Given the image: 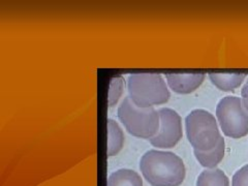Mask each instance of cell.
Wrapping results in <instances>:
<instances>
[{
  "label": "cell",
  "instance_id": "cell-8",
  "mask_svg": "<svg viewBox=\"0 0 248 186\" xmlns=\"http://www.w3.org/2000/svg\"><path fill=\"white\" fill-rule=\"evenodd\" d=\"M107 154L108 156H115L123 148L124 145V134L119 124L113 119H108L107 121Z\"/></svg>",
  "mask_w": 248,
  "mask_h": 186
},
{
  "label": "cell",
  "instance_id": "cell-2",
  "mask_svg": "<svg viewBox=\"0 0 248 186\" xmlns=\"http://www.w3.org/2000/svg\"><path fill=\"white\" fill-rule=\"evenodd\" d=\"M128 97L139 108H154L167 104L170 97L161 75L133 74L127 79Z\"/></svg>",
  "mask_w": 248,
  "mask_h": 186
},
{
  "label": "cell",
  "instance_id": "cell-7",
  "mask_svg": "<svg viewBox=\"0 0 248 186\" xmlns=\"http://www.w3.org/2000/svg\"><path fill=\"white\" fill-rule=\"evenodd\" d=\"M206 78L205 74H167L166 80L170 89L179 94H189L196 91Z\"/></svg>",
  "mask_w": 248,
  "mask_h": 186
},
{
  "label": "cell",
  "instance_id": "cell-4",
  "mask_svg": "<svg viewBox=\"0 0 248 186\" xmlns=\"http://www.w3.org/2000/svg\"><path fill=\"white\" fill-rule=\"evenodd\" d=\"M185 129L193 150L211 151L221 139L214 116L203 108H196L185 118Z\"/></svg>",
  "mask_w": 248,
  "mask_h": 186
},
{
  "label": "cell",
  "instance_id": "cell-10",
  "mask_svg": "<svg viewBox=\"0 0 248 186\" xmlns=\"http://www.w3.org/2000/svg\"><path fill=\"white\" fill-rule=\"evenodd\" d=\"M209 79L213 85L221 91H234L240 87V85L245 80L246 75L244 74H218L211 73L208 75Z\"/></svg>",
  "mask_w": 248,
  "mask_h": 186
},
{
  "label": "cell",
  "instance_id": "cell-13",
  "mask_svg": "<svg viewBox=\"0 0 248 186\" xmlns=\"http://www.w3.org/2000/svg\"><path fill=\"white\" fill-rule=\"evenodd\" d=\"M125 82L122 76H116L111 79L110 89H108V107H114L117 105L120 97L123 94Z\"/></svg>",
  "mask_w": 248,
  "mask_h": 186
},
{
  "label": "cell",
  "instance_id": "cell-1",
  "mask_svg": "<svg viewBox=\"0 0 248 186\" xmlns=\"http://www.w3.org/2000/svg\"><path fill=\"white\" fill-rule=\"evenodd\" d=\"M140 170L151 186H180L186 176L182 158L173 152L156 149L144 153Z\"/></svg>",
  "mask_w": 248,
  "mask_h": 186
},
{
  "label": "cell",
  "instance_id": "cell-15",
  "mask_svg": "<svg viewBox=\"0 0 248 186\" xmlns=\"http://www.w3.org/2000/svg\"><path fill=\"white\" fill-rule=\"evenodd\" d=\"M241 100H242V104H243V107L245 108V110L248 112V80L246 81L245 85L242 88Z\"/></svg>",
  "mask_w": 248,
  "mask_h": 186
},
{
  "label": "cell",
  "instance_id": "cell-9",
  "mask_svg": "<svg viewBox=\"0 0 248 186\" xmlns=\"http://www.w3.org/2000/svg\"><path fill=\"white\" fill-rule=\"evenodd\" d=\"M224 152H226V142H224V139L222 137L217 146L211 151L203 152L193 150V153H195V156L199 161V164L202 167L207 168L208 170L216 169V167L223 159Z\"/></svg>",
  "mask_w": 248,
  "mask_h": 186
},
{
  "label": "cell",
  "instance_id": "cell-3",
  "mask_svg": "<svg viewBox=\"0 0 248 186\" xmlns=\"http://www.w3.org/2000/svg\"><path fill=\"white\" fill-rule=\"evenodd\" d=\"M118 119L128 133L137 138L151 140L160 126L158 110L154 108H139L128 96L118 107Z\"/></svg>",
  "mask_w": 248,
  "mask_h": 186
},
{
  "label": "cell",
  "instance_id": "cell-14",
  "mask_svg": "<svg viewBox=\"0 0 248 186\" xmlns=\"http://www.w3.org/2000/svg\"><path fill=\"white\" fill-rule=\"evenodd\" d=\"M232 186H248V165L242 167L234 174Z\"/></svg>",
  "mask_w": 248,
  "mask_h": 186
},
{
  "label": "cell",
  "instance_id": "cell-12",
  "mask_svg": "<svg viewBox=\"0 0 248 186\" xmlns=\"http://www.w3.org/2000/svg\"><path fill=\"white\" fill-rule=\"evenodd\" d=\"M197 186H230V180L220 169L205 170L199 175Z\"/></svg>",
  "mask_w": 248,
  "mask_h": 186
},
{
  "label": "cell",
  "instance_id": "cell-11",
  "mask_svg": "<svg viewBox=\"0 0 248 186\" xmlns=\"http://www.w3.org/2000/svg\"><path fill=\"white\" fill-rule=\"evenodd\" d=\"M107 186H143V180L135 170L120 169L108 176Z\"/></svg>",
  "mask_w": 248,
  "mask_h": 186
},
{
  "label": "cell",
  "instance_id": "cell-6",
  "mask_svg": "<svg viewBox=\"0 0 248 186\" xmlns=\"http://www.w3.org/2000/svg\"><path fill=\"white\" fill-rule=\"evenodd\" d=\"M158 113L160 117L159 130L156 136L150 140V144L158 149L173 148L183 137L180 115L170 108H161Z\"/></svg>",
  "mask_w": 248,
  "mask_h": 186
},
{
  "label": "cell",
  "instance_id": "cell-5",
  "mask_svg": "<svg viewBox=\"0 0 248 186\" xmlns=\"http://www.w3.org/2000/svg\"><path fill=\"white\" fill-rule=\"evenodd\" d=\"M216 117L223 134L232 139L243 138L248 134V112L237 96H226L216 107Z\"/></svg>",
  "mask_w": 248,
  "mask_h": 186
}]
</instances>
